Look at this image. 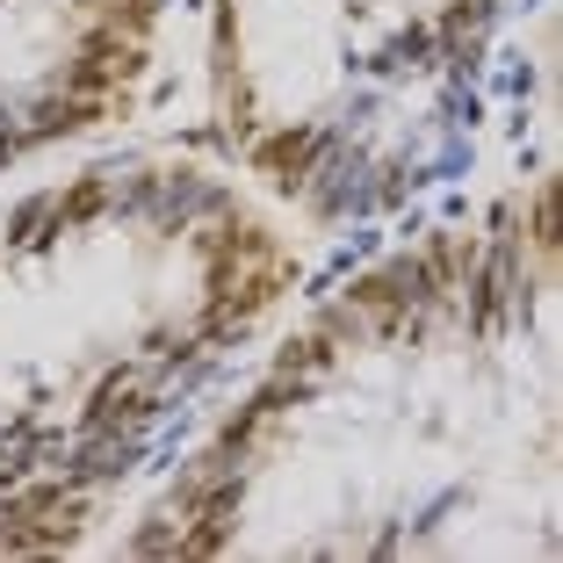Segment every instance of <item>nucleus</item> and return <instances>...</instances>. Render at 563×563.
Instances as JSON below:
<instances>
[{"label":"nucleus","mask_w":563,"mask_h":563,"mask_svg":"<svg viewBox=\"0 0 563 563\" xmlns=\"http://www.w3.org/2000/svg\"><path fill=\"white\" fill-rule=\"evenodd\" d=\"M282 362H297V368H325V340H297V347L282 354Z\"/></svg>","instance_id":"obj_3"},{"label":"nucleus","mask_w":563,"mask_h":563,"mask_svg":"<svg viewBox=\"0 0 563 563\" xmlns=\"http://www.w3.org/2000/svg\"><path fill=\"white\" fill-rule=\"evenodd\" d=\"M303 152H311V137H275V145H267V166H303Z\"/></svg>","instance_id":"obj_2"},{"label":"nucleus","mask_w":563,"mask_h":563,"mask_svg":"<svg viewBox=\"0 0 563 563\" xmlns=\"http://www.w3.org/2000/svg\"><path fill=\"white\" fill-rule=\"evenodd\" d=\"M137 73H145V51L117 44V30H109V36L87 44V58L73 66V80H80V87H123V80H137Z\"/></svg>","instance_id":"obj_1"}]
</instances>
